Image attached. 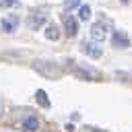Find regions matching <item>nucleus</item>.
<instances>
[{
    "label": "nucleus",
    "instance_id": "nucleus-8",
    "mask_svg": "<svg viewBox=\"0 0 132 132\" xmlns=\"http://www.w3.org/2000/svg\"><path fill=\"white\" fill-rule=\"evenodd\" d=\"M82 52L89 56V58H101V47L97 45V41H82Z\"/></svg>",
    "mask_w": 132,
    "mask_h": 132
},
{
    "label": "nucleus",
    "instance_id": "nucleus-12",
    "mask_svg": "<svg viewBox=\"0 0 132 132\" xmlns=\"http://www.w3.org/2000/svg\"><path fill=\"white\" fill-rule=\"evenodd\" d=\"M78 19H80V21H89V19H91V6L82 4V6L78 8Z\"/></svg>",
    "mask_w": 132,
    "mask_h": 132
},
{
    "label": "nucleus",
    "instance_id": "nucleus-2",
    "mask_svg": "<svg viewBox=\"0 0 132 132\" xmlns=\"http://www.w3.org/2000/svg\"><path fill=\"white\" fill-rule=\"evenodd\" d=\"M33 68L39 72V74H43V76H47V78H56L58 74H60V68L54 64V62H43V60H35L33 62Z\"/></svg>",
    "mask_w": 132,
    "mask_h": 132
},
{
    "label": "nucleus",
    "instance_id": "nucleus-14",
    "mask_svg": "<svg viewBox=\"0 0 132 132\" xmlns=\"http://www.w3.org/2000/svg\"><path fill=\"white\" fill-rule=\"evenodd\" d=\"M19 0H0V8H8V6H16Z\"/></svg>",
    "mask_w": 132,
    "mask_h": 132
},
{
    "label": "nucleus",
    "instance_id": "nucleus-1",
    "mask_svg": "<svg viewBox=\"0 0 132 132\" xmlns=\"http://www.w3.org/2000/svg\"><path fill=\"white\" fill-rule=\"evenodd\" d=\"M47 16H50L47 8H35V10H31L29 16H27V25H29V29H41V27L45 25Z\"/></svg>",
    "mask_w": 132,
    "mask_h": 132
},
{
    "label": "nucleus",
    "instance_id": "nucleus-13",
    "mask_svg": "<svg viewBox=\"0 0 132 132\" xmlns=\"http://www.w3.org/2000/svg\"><path fill=\"white\" fill-rule=\"evenodd\" d=\"M78 4H80V0H66V2H64V8H66V10H72V8H76Z\"/></svg>",
    "mask_w": 132,
    "mask_h": 132
},
{
    "label": "nucleus",
    "instance_id": "nucleus-6",
    "mask_svg": "<svg viewBox=\"0 0 132 132\" xmlns=\"http://www.w3.org/2000/svg\"><path fill=\"white\" fill-rule=\"evenodd\" d=\"M0 27H2L4 33H12V31L19 27V16H16V14H6V16L2 19Z\"/></svg>",
    "mask_w": 132,
    "mask_h": 132
},
{
    "label": "nucleus",
    "instance_id": "nucleus-15",
    "mask_svg": "<svg viewBox=\"0 0 132 132\" xmlns=\"http://www.w3.org/2000/svg\"><path fill=\"white\" fill-rule=\"evenodd\" d=\"M85 132H105V130H99V128H91L89 126V128H85Z\"/></svg>",
    "mask_w": 132,
    "mask_h": 132
},
{
    "label": "nucleus",
    "instance_id": "nucleus-9",
    "mask_svg": "<svg viewBox=\"0 0 132 132\" xmlns=\"http://www.w3.org/2000/svg\"><path fill=\"white\" fill-rule=\"evenodd\" d=\"M39 128V120L35 118V116H29L25 122H23V130H27V132H35Z\"/></svg>",
    "mask_w": 132,
    "mask_h": 132
},
{
    "label": "nucleus",
    "instance_id": "nucleus-11",
    "mask_svg": "<svg viewBox=\"0 0 132 132\" xmlns=\"http://www.w3.org/2000/svg\"><path fill=\"white\" fill-rule=\"evenodd\" d=\"M45 37H47V39H58V37H60L58 27H56V25H47V27H45Z\"/></svg>",
    "mask_w": 132,
    "mask_h": 132
},
{
    "label": "nucleus",
    "instance_id": "nucleus-4",
    "mask_svg": "<svg viewBox=\"0 0 132 132\" xmlns=\"http://www.w3.org/2000/svg\"><path fill=\"white\" fill-rule=\"evenodd\" d=\"M105 37H107V23H105V21H97V23L91 27V39L99 43V41H103Z\"/></svg>",
    "mask_w": 132,
    "mask_h": 132
},
{
    "label": "nucleus",
    "instance_id": "nucleus-3",
    "mask_svg": "<svg viewBox=\"0 0 132 132\" xmlns=\"http://www.w3.org/2000/svg\"><path fill=\"white\" fill-rule=\"evenodd\" d=\"M68 68L78 76V78H82V80H93V78H97L99 76V72L97 70H91V68H80V66H74L72 64V60H68Z\"/></svg>",
    "mask_w": 132,
    "mask_h": 132
},
{
    "label": "nucleus",
    "instance_id": "nucleus-7",
    "mask_svg": "<svg viewBox=\"0 0 132 132\" xmlns=\"http://www.w3.org/2000/svg\"><path fill=\"white\" fill-rule=\"evenodd\" d=\"M111 45H116V47H128L130 45V37L124 31H113L111 33Z\"/></svg>",
    "mask_w": 132,
    "mask_h": 132
},
{
    "label": "nucleus",
    "instance_id": "nucleus-10",
    "mask_svg": "<svg viewBox=\"0 0 132 132\" xmlns=\"http://www.w3.org/2000/svg\"><path fill=\"white\" fill-rule=\"evenodd\" d=\"M35 99H37V103H39L41 107H50V97H47V93H45L43 89H39V91L35 93Z\"/></svg>",
    "mask_w": 132,
    "mask_h": 132
},
{
    "label": "nucleus",
    "instance_id": "nucleus-16",
    "mask_svg": "<svg viewBox=\"0 0 132 132\" xmlns=\"http://www.w3.org/2000/svg\"><path fill=\"white\" fill-rule=\"evenodd\" d=\"M0 113H2V105H0Z\"/></svg>",
    "mask_w": 132,
    "mask_h": 132
},
{
    "label": "nucleus",
    "instance_id": "nucleus-5",
    "mask_svg": "<svg viewBox=\"0 0 132 132\" xmlns=\"http://www.w3.org/2000/svg\"><path fill=\"white\" fill-rule=\"evenodd\" d=\"M62 21H64V31H66V35H68V37H74L76 31H78V21H76L72 14H64Z\"/></svg>",
    "mask_w": 132,
    "mask_h": 132
}]
</instances>
